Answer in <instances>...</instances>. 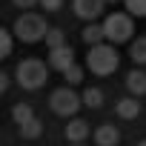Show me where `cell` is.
<instances>
[{
  "mask_svg": "<svg viewBox=\"0 0 146 146\" xmlns=\"http://www.w3.org/2000/svg\"><path fill=\"white\" fill-rule=\"evenodd\" d=\"M86 66L95 72V75H112L117 69V52L112 43H98L89 49L86 54Z\"/></svg>",
  "mask_w": 146,
  "mask_h": 146,
  "instance_id": "obj_1",
  "label": "cell"
},
{
  "mask_svg": "<svg viewBox=\"0 0 146 146\" xmlns=\"http://www.w3.org/2000/svg\"><path fill=\"white\" fill-rule=\"evenodd\" d=\"M46 32H49V26H46V20H43L40 15L26 12V15H20V17L15 20V35H17V40H23V43L46 40Z\"/></svg>",
  "mask_w": 146,
  "mask_h": 146,
  "instance_id": "obj_2",
  "label": "cell"
},
{
  "mask_svg": "<svg viewBox=\"0 0 146 146\" xmlns=\"http://www.w3.org/2000/svg\"><path fill=\"white\" fill-rule=\"evenodd\" d=\"M46 78H49V72H46V66H43L40 60L29 57V60H20V63H17V83H20L23 89L35 92V89H40V86L46 83Z\"/></svg>",
  "mask_w": 146,
  "mask_h": 146,
  "instance_id": "obj_3",
  "label": "cell"
},
{
  "mask_svg": "<svg viewBox=\"0 0 146 146\" xmlns=\"http://www.w3.org/2000/svg\"><path fill=\"white\" fill-rule=\"evenodd\" d=\"M132 15H123V12H115V15H109L106 20H103V37L112 43V46H117V43H126L129 37H132Z\"/></svg>",
  "mask_w": 146,
  "mask_h": 146,
  "instance_id": "obj_4",
  "label": "cell"
},
{
  "mask_svg": "<svg viewBox=\"0 0 146 146\" xmlns=\"http://www.w3.org/2000/svg\"><path fill=\"white\" fill-rule=\"evenodd\" d=\"M52 112L54 115H63V117H69V115H75L78 109H80V98L72 92V89H57V92H52Z\"/></svg>",
  "mask_w": 146,
  "mask_h": 146,
  "instance_id": "obj_5",
  "label": "cell"
},
{
  "mask_svg": "<svg viewBox=\"0 0 146 146\" xmlns=\"http://www.w3.org/2000/svg\"><path fill=\"white\" fill-rule=\"evenodd\" d=\"M49 66L54 72H66L69 66H75V52L69 46H60V49H49Z\"/></svg>",
  "mask_w": 146,
  "mask_h": 146,
  "instance_id": "obj_6",
  "label": "cell"
},
{
  "mask_svg": "<svg viewBox=\"0 0 146 146\" xmlns=\"http://www.w3.org/2000/svg\"><path fill=\"white\" fill-rule=\"evenodd\" d=\"M103 0H75V15L83 17V20H95L100 12H103Z\"/></svg>",
  "mask_w": 146,
  "mask_h": 146,
  "instance_id": "obj_7",
  "label": "cell"
},
{
  "mask_svg": "<svg viewBox=\"0 0 146 146\" xmlns=\"http://www.w3.org/2000/svg\"><path fill=\"white\" fill-rule=\"evenodd\" d=\"M86 137H89V123L86 120L75 117L72 123H66V140L69 143H83Z\"/></svg>",
  "mask_w": 146,
  "mask_h": 146,
  "instance_id": "obj_8",
  "label": "cell"
},
{
  "mask_svg": "<svg viewBox=\"0 0 146 146\" xmlns=\"http://www.w3.org/2000/svg\"><path fill=\"white\" fill-rule=\"evenodd\" d=\"M95 140H98V146H117V140H120V132H117V126H112V123H103V126H98V132H95Z\"/></svg>",
  "mask_w": 146,
  "mask_h": 146,
  "instance_id": "obj_9",
  "label": "cell"
},
{
  "mask_svg": "<svg viewBox=\"0 0 146 146\" xmlns=\"http://www.w3.org/2000/svg\"><path fill=\"white\" fill-rule=\"evenodd\" d=\"M117 117H123V120H132V117H137L140 115V100L137 98H123V100H117Z\"/></svg>",
  "mask_w": 146,
  "mask_h": 146,
  "instance_id": "obj_10",
  "label": "cell"
},
{
  "mask_svg": "<svg viewBox=\"0 0 146 146\" xmlns=\"http://www.w3.org/2000/svg\"><path fill=\"white\" fill-rule=\"evenodd\" d=\"M126 86H129L132 95H146V72L132 69L129 75H126Z\"/></svg>",
  "mask_w": 146,
  "mask_h": 146,
  "instance_id": "obj_11",
  "label": "cell"
},
{
  "mask_svg": "<svg viewBox=\"0 0 146 146\" xmlns=\"http://www.w3.org/2000/svg\"><path fill=\"white\" fill-rule=\"evenodd\" d=\"M12 117H15L17 126H23V123H29V120L35 117V109H32L29 103H17V106L12 109Z\"/></svg>",
  "mask_w": 146,
  "mask_h": 146,
  "instance_id": "obj_12",
  "label": "cell"
},
{
  "mask_svg": "<svg viewBox=\"0 0 146 146\" xmlns=\"http://www.w3.org/2000/svg\"><path fill=\"white\" fill-rule=\"evenodd\" d=\"M40 132H43V120H40V117H32L29 123H23V126H20V135H23L26 140L40 137Z\"/></svg>",
  "mask_w": 146,
  "mask_h": 146,
  "instance_id": "obj_13",
  "label": "cell"
},
{
  "mask_svg": "<svg viewBox=\"0 0 146 146\" xmlns=\"http://www.w3.org/2000/svg\"><path fill=\"white\" fill-rule=\"evenodd\" d=\"M83 40L89 43V46H98V43H103L106 37H103V26H95V23H89L86 29H83Z\"/></svg>",
  "mask_w": 146,
  "mask_h": 146,
  "instance_id": "obj_14",
  "label": "cell"
},
{
  "mask_svg": "<svg viewBox=\"0 0 146 146\" xmlns=\"http://www.w3.org/2000/svg\"><path fill=\"white\" fill-rule=\"evenodd\" d=\"M129 57H132L135 63H146V37H137V40H132Z\"/></svg>",
  "mask_w": 146,
  "mask_h": 146,
  "instance_id": "obj_15",
  "label": "cell"
},
{
  "mask_svg": "<svg viewBox=\"0 0 146 146\" xmlns=\"http://www.w3.org/2000/svg\"><path fill=\"white\" fill-rule=\"evenodd\" d=\"M80 100H83L89 109H100V106H103V92H100V89H86Z\"/></svg>",
  "mask_w": 146,
  "mask_h": 146,
  "instance_id": "obj_16",
  "label": "cell"
},
{
  "mask_svg": "<svg viewBox=\"0 0 146 146\" xmlns=\"http://www.w3.org/2000/svg\"><path fill=\"white\" fill-rule=\"evenodd\" d=\"M46 46H49V49H60V46H66V35H63L60 29H49V32H46Z\"/></svg>",
  "mask_w": 146,
  "mask_h": 146,
  "instance_id": "obj_17",
  "label": "cell"
},
{
  "mask_svg": "<svg viewBox=\"0 0 146 146\" xmlns=\"http://www.w3.org/2000/svg\"><path fill=\"white\" fill-rule=\"evenodd\" d=\"M12 46H15V40H12V35H9L6 29H0V60H3V57H9V54H12Z\"/></svg>",
  "mask_w": 146,
  "mask_h": 146,
  "instance_id": "obj_18",
  "label": "cell"
},
{
  "mask_svg": "<svg viewBox=\"0 0 146 146\" xmlns=\"http://www.w3.org/2000/svg\"><path fill=\"white\" fill-rule=\"evenodd\" d=\"M132 17H146V0H123Z\"/></svg>",
  "mask_w": 146,
  "mask_h": 146,
  "instance_id": "obj_19",
  "label": "cell"
},
{
  "mask_svg": "<svg viewBox=\"0 0 146 146\" xmlns=\"http://www.w3.org/2000/svg\"><path fill=\"white\" fill-rule=\"evenodd\" d=\"M63 78H66L69 83H80V80H83V66H78V63L69 66V69L63 72Z\"/></svg>",
  "mask_w": 146,
  "mask_h": 146,
  "instance_id": "obj_20",
  "label": "cell"
},
{
  "mask_svg": "<svg viewBox=\"0 0 146 146\" xmlns=\"http://www.w3.org/2000/svg\"><path fill=\"white\" fill-rule=\"evenodd\" d=\"M60 3H63V0H40V6H43L46 12H57V9H60Z\"/></svg>",
  "mask_w": 146,
  "mask_h": 146,
  "instance_id": "obj_21",
  "label": "cell"
},
{
  "mask_svg": "<svg viewBox=\"0 0 146 146\" xmlns=\"http://www.w3.org/2000/svg\"><path fill=\"white\" fill-rule=\"evenodd\" d=\"M35 3H40V0H15V6H20V9H32Z\"/></svg>",
  "mask_w": 146,
  "mask_h": 146,
  "instance_id": "obj_22",
  "label": "cell"
},
{
  "mask_svg": "<svg viewBox=\"0 0 146 146\" xmlns=\"http://www.w3.org/2000/svg\"><path fill=\"white\" fill-rule=\"evenodd\" d=\"M6 89H9V78H6V75H3V72H0V95H3V92H6Z\"/></svg>",
  "mask_w": 146,
  "mask_h": 146,
  "instance_id": "obj_23",
  "label": "cell"
},
{
  "mask_svg": "<svg viewBox=\"0 0 146 146\" xmlns=\"http://www.w3.org/2000/svg\"><path fill=\"white\" fill-rule=\"evenodd\" d=\"M103 3H117V0H103Z\"/></svg>",
  "mask_w": 146,
  "mask_h": 146,
  "instance_id": "obj_24",
  "label": "cell"
},
{
  "mask_svg": "<svg viewBox=\"0 0 146 146\" xmlns=\"http://www.w3.org/2000/svg\"><path fill=\"white\" fill-rule=\"evenodd\" d=\"M137 146H146V140H140V143H137Z\"/></svg>",
  "mask_w": 146,
  "mask_h": 146,
  "instance_id": "obj_25",
  "label": "cell"
},
{
  "mask_svg": "<svg viewBox=\"0 0 146 146\" xmlns=\"http://www.w3.org/2000/svg\"><path fill=\"white\" fill-rule=\"evenodd\" d=\"M72 146H83V143H72Z\"/></svg>",
  "mask_w": 146,
  "mask_h": 146,
  "instance_id": "obj_26",
  "label": "cell"
}]
</instances>
